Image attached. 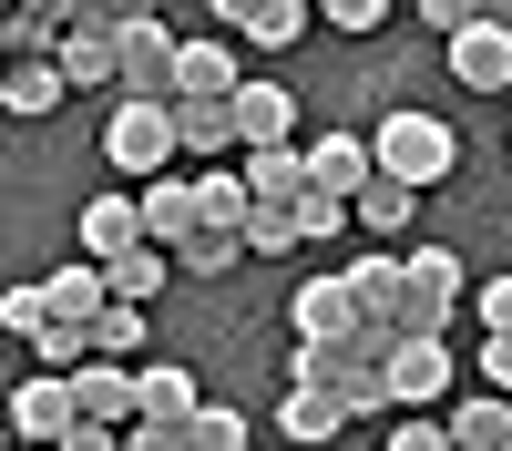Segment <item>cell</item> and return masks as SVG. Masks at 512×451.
I'll return each mask as SVG.
<instances>
[{
	"label": "cell",
	"instance_id": "cell-6",
	"mask_svg": "<svg viewBox=\"0 0 512 451\" xmlns=\"http://www.w3.org/2000/svg\"><path fill=\"white\" fill-rule=\"evenodd\" d=\"M52 62H62V82H82V93H113L123 82V11H82Z\"/></svg>",
	"mask_w": 512,
	"mask_h": 451
},
{
	"label": "cell",
	"instance_id": "cell-22",
	"mask_svg": "<svg viewBox=\"0 0 512 451\" xmlns=\"http://www.w3.org/2000/svg\"><path fill=\"white\" fill-rule=\"evenodd\" d=\"M236 175L256 185V205H297V195H308V144H287V154H236Z\"/></svg>",
	"mask_w": 512,
	"mask_h": 451
},
{
	"label": "cell",
	"instance_id": "cell-18",
	"mask_svg": "<svg viewBox=\"0 0 512 451\" xmlns=\"http://www.w3.org/2000/svg\"><path fill=\"white\" fill-rule=\"evenodd\" d=\"M349 277V298H359V318L369 328H400V277H410V257H390V246H369L359 267H338Z\"/></svg>",
	"mask_w": 512,
	"mask_h": 451
},
{
	"label": "cell",
	"instance_id": "cell-12",
	"mask_svg": "<svg viewBox=\"0 0 512 451\" xmlns=\"http://www.w3.org/2000/svg\"><path fill=\"white\" fill-rule=\"evenodd\" d=\"M390 400H400V410L451 400V339H400V349H390Z\"/></svg>",
	"mask_w": 512,
	"mask_h": 451
},
{
	"label": "cell",
	"instance_id": "cell-37",
	"mask_svg": "<svg viewBox=\"0 0 512 451\" xmlns=\"http://www.w3.org/2000/svg\"><path fill=\"white\" fill-rule=\"evenodd\" d=\"M379 451H451V421H400V431H379Z\"/></svg>",
	"mask_w": 512,
	"mask_h": 451
},
{
	"label": "cell",
	"instance_id": "cell-30",
	"mask_svg": "<svg viewBox=\"0 0 512 451\" xmlns=\"http://www.w3.org/2000/svg\"><path fill=\"white\" fill-rule=\"evenodd\" d=\"M349 226H359V205H349V195H318V185L297 195V236H308V246H328V236H349Z\"/></svg>",
	"mask_w": 512,
	"mask_h": 451
},
{
	"label": "cell",
	"instance_id": "cell-2",
	"mask_svg": "<svg viewBox=\"0 0 512 451\" xmlns=\"http://www.w3.org/2000/svg\"><path fill=\"white\" fill-rule=\"evenodd\" d=\"M369 154H379V175H390V185H410V195H431V185H451V175H461V144H451V123H441V113H420V103L379 113Z\"/></svg>",
	"mask_w": 512,
	"mask_h": 451
},
{
	"label": "cell",
	"instance_id": "cell-39",
	"mask_svg": "<svg viewBox=\"0 0 512 451\" xmlns=\"http://www.w3.org/2000/svg\"><path fill=\"white\" fill-rule=\"evenodd\" d=\"M62 451H123V431H93V421H82V431H72Z\"/></svg>",
	"mask_w": 512,
	"mask_h": 451
},
{
	"label": "cell",
	"instance_id": "cell-1",
	"mask_svg": "<svg viewBox=\"0 0 512 451\" xmlns=\"http://www.w3.org/2000/svg\"><path fill=\"white\" fill-rule=\"evenodd\" d=\"M390 349H400V328L297 339V349H287V390H338V400H349V421H379V410H400V400H390Z\"/></svg>",
	"mask_w": 512,
	"mask_h": 451
},
{
	"label": "cell",
	"instance_id": "cell-28",
	"mask_svg": "<svg viewBox=\"0 0 512 451\" xmlns=\"http://www.w3.org/2000/svg\"><path fill=\"white\" fill-rule=\"evenodd\" d=\"M410 205H420V195H410V185H390V175H379V185H369V195H359V226H369V246H390V236H400V226H410Z\"/></svg>",
	"mask_w": 512,
	"mask_h": 451
},
{
	"label": "cell",
	"instance_id": "cell-4",
	"mask_svg": "<svg viewBox=\"0 0 512 451\" xmlns=\"http://www.w3.org/2000/svg\"><path fill=\"white\" fill-rule=\"evenodd\" d=\"M175 72H185V31L164 11H123V82H113V103H175Z\"/></svg>",
	"mask_w": 512,
	"mask_h": 451
},
{
	"label": "cell",
	"instance_id": "cell-38",
	"mask_svg": "<svg viewBox=\"0 0 512 451\" xmlns=\"http://www.w3.org/2000/svg\"><path fill=\"white\" fill-rule=\"evenodd\" d=\"M472 359H482V390H492V400H512V328H502V339H482Z\"/></svg>",
	"mask_w": 512,
	"mask_h": 451
},
{
	"label": "cell",
	"instance_id": "cell-31",
	"mask_svg": "<svg viewBox=\"0 0 512 451\" xmlns=\"http://www.w3.org/2000/svg\"><path fill=\"white\" fill-rule=\"evenodd\" d=\"M0 328H11V339H41V328H52V298H41V277L0 287Z\"/></svg>",
	"mask_w": 512,
	"mask_h": 451
},
{
	"label": "cell",
	"instance_id": "cell-27",
	"mask_svg": "<svg viewBox=\"0 0 512 451\" xmlns=\"http://www.w3.org/2000/svg\"><path fill=\"white\" fill-rule=\"evenodd\" d=\"M103 277H113V298H123V308H144L154 287L175 277V257H164V246H134V257H123V267H103Z\"/></svg>",
	"mask_w": 512,
	"mask_h": 451
},
{
	"label": "cell",
	"instance_id": "cell-35",
	"mask_svg": "<svg viewBox=\"0 0 512 451\" xmlns=\"http://www.w3.org/2000/svg\"><path fill=\"white\" fill-rule=\"evenodd\" d=\"M472 318H482V339H502V328H512V277H482L472 287Z\"/></svg>",
	"mask_w": 512,
	"mask_h": 451
},
{
	"label": "cell",
	"instance_id": "cell-3",
	"mask_svg": "<svg viewBox=\"0 0 512 451\" xmlns=\"http://www.w3.org/2000/svg\"><path fill=\"white\" fill-rule=\"evenodd\" d=\"M185 154V134H175V103H113L103 113V164H113V175L123 185H164V164H175Z\"/></svg>",
	"mask_w": 512,
	"mask_h": 451
},
{
	"label": "cell",
	"instance_id": "cell-16",
	"mask_svg": "<svg viewBox=\"0 0 512 451\" xmlns=\"http://www.w3.org/2000/svg\"><path fill=\"white\" fill-rule=\"evenodd\" d=\"M216 21H236V41H256V52H287L318 11L308 0H216Z\"/></svg>",
	"mask_w": 512,
	"mask_h": 451
},
{
	"label": "cell",
	"instance_id": "cell-21",
	"mask_svg": "<svg viewBox=\"0 0 512 451\" xmlns=\"http://www.w3.org/2000/svg\"><path fill=\"white\" fill-rule=\"evenodd\" d=\"M451 451H512V400H492V390L451 400Z\"/></svg>",
	"mask_w": 512,
	"mask_h": 451
},
{
	"label": "cell",
	"instance_id": "cell-11",
	"mask_svg": "<svg viewBox=\"0 0 512 451\" xmlns=\"http://www.w3.org/2000/svg\"><path fill=\"white\" fill-rule=\"evenodd\" d=\"M308 185L359 205V195L379 185V154H369V134H318V144H308Z\"/></svg>",
	"mask_w": 512,
	"mask_h": 451
},
{
	"label": "cell",
	"instance_id": "cell-10",
	"mask_svg": "<svg viewBox=\"0 0 512 451\" xmlns=\"http://www.w3.org/2000/svg\"><path fill=\"white\" fill-rule=\"evenodd\" d=\"M451 82H472V93H512V21H472L451 41Z\"/></svg>",
	"mask_w": 512,
	"mask_h": 451
},
{
	"label": "cell",
	"instance_id": "cell-5",
	"mask_svg": "<svg viewBox=\"0 0 512 451\" xmlns=\"http://www.w3.org/2000/svg\"><path fill=\"white\" fill-rule=\"evenodd\" d=\"M472 298L451 246H410V277H400V339H451V308Z\"/></svg>",
	"mask_w": 512,
	"mask_h": 451
},
{
	"label": "cell",
	"instance_id": "cell-14",
	"mask_svg": "<svg viewBox=\"0 0 512 451\" xmlns=\"http://www.w3.org/2000/svg\"><path fill=\"white\" fill-rule=\"evenodd\" d=\"M246 93V72H236V41H185V72H175V103H236Z\"/></svg>",
	"mask_w": 512,
	"mask_h": 451
},
{
	"label": "cell",
	"instance_id": "cell-17",
	"mask_svg": "<svg viewBox=\"0 0 512 451\" xmlns=\"http://www.w3.org/2000/svg\"><path fill=\"white\" fill-rule=\"evenodd\" d=\"M82 11H62V0H21V11H0V41H11V62H52L72 41Z\"/></svg>",
	"mask_w": 512,
	"mask_h": 451
},
{
	"label": "cell",
	"instance_id": "cell-40",
	"mask_svg": "<svg viewBox=\"0 0 512 451\" xmlns=\"http://www.w3.org/2000/svg\"><path fill=\"white\" fill-rule=\"evenodd\" d=\"M502 134H512V123H502Z\"/></svg>",
	"mask_w": 512,
	"mask_h": 451
},
{
	"label": "cell",
	"instance_id": "cell-15",
	"mask_svg": "<svg viewBox=\"0 0 512 451\" xmlns=\"http://www.w3.org/2000/svg\"><path fill=\"white\" fill-rule=\"evenodd\" d=\"M144 236L164 246V257H185V246L205 236V185H144Z\"/></svg>",
	"mask_w": 512,
	"mask_h": 451
},
{
	"label": "cell",
	"instance_id": "cell-19",
	"mask_svg": "<svg viewBox=\"0 0 512 451\" xmlns=\"http://www.w3.org/2000/svg\"><path fill=\"white\" fill-rule=\"evenodd\" d=\"M41 298H52V328H93V318L113 308V277L82 257V267H52V277H41Z\"/></svg>",
	"mask_w": 512,
	"mask_h": 451
},
{
	"label": "cell",
	"instance_id": "cell-41",
	"mask_svg": "<svg viewBox=\"0 0 512 451\" xmlns=\"http://www.w3.org/2000/svg\"><path fill=\"white\" fill-rule=\"evenodd\" d=\"M21 451H31V441H21Z\"/></svg>",
	"mask_w": 512,
	"mask_h": 451
},
{
	"label": "cell",
	"instance_id": "cell-29",
	"mask_svg": "<svg viewBox=\"0 0 512 451\" xmlns=\"http://www.w3.org/2000/svg\"><path fill=\"white\" fill-rule=\"evenodd\" d=\"M297 246H308L297 236V205H256L246 216V257H297Z\"/></svg>",
	"mask_w": 512,
	"mask_h": 451
},
{
	"label": "cell",
	"instance_id": "cell-26",
	"mask_svg": "<svg viewBox=\"0 0 512 451\" xmlns=\"http://www.w3.org/2000/svg\"><path fill=\"white\" fill-rule=\"evenodd\" d=\"M144 349H154V328H144V308H123V298H113V308L93 318V359H123V369H144Z\"/></svg>",
	"mask_w": 512,
	"mask_h": 451
},
{
	"label": "cell",
	"instance_id": "cell-34",
	"mask_svg": "<svg viewBox=\"0 0 512 451\" xmlns=\"http://www.w3.org/2000/svg\"><path fill=\"white\" fill-rule=\"evenodd\" d=\"M318 21H328V31H349V41H369L379 21H390V0H328Z\"/></svg>",
	"mask_w": 512,
	"mask_h": 451
},
{
	"label": "cell",
	"instance_id": "cell-33",
	"mask_svg": "<svg viewBox=\"0 0 512 451\" xmlns=\"http://www.w3.org/2000/svg\"><path fill=\"white\" fill-rule=\"evenodd\" d=\"M195 451H256V431L236 421L226 400H205V421H195Z\"/></svg>",
	"mask_w": 512,
	"mask_h": 451
},
{
	"label": "cell",
	"instance_id": "cell-20",
	"mask_svg": "<svg viewBox=\"0 0 512 451\" xmlns=\"http://www.w3.org/2000/svg\"><path fill=\"white\" fill-rule=\"evenodd\" d=\"M175 134L195 154V175H216V164L236 154V103H175Z\"/></svg>",
	"mask_w": 512,
	"mask_h": 451
},
{
	"label": "cell",
	"instance_id": "cell-24",
	"mask_svg": "<svg viewBox=\"0 0 512 451\" xmlns=\"http://www.w3.org/2000/svg\"><path fill=\"white\" fill-rule=\"evenodd\" d=\"M277 431L287 441H338V431H349V400H338V390H287V410H277Z\"/></svg>",
	"mask_w": 512,
	"mask_h": 451
},
{
	"label": "cell",
	"instance_id": "cell-9",
	"mask_svg": "<svg viewBox=\"0 0 512 451\" xmlns=\"http://www.w3.org/2000/svg\"><path fill=\"white\" fill-rule=\"evenodd\" d=\"M287 328H297V339H359V298H349V277H308V287H297V298H287Z\"/></svg>",
	"mask_w": 512,
	"mask_h": 451
},
{
	"label": "cell",
	"instance_id": "cell-7",
	"mask_svg": "<svg viewBox=\"0 0 512 451\" xmlns=\"http://www.w3.org/2000/svg\"><path fill=\"white\" fill-rule=\"evenodd\" d=\"M11 431H21L31 451H62V441L82 431V400H72V380H52V369H31V380L11 390Z\"/></svg>",
	"mask_w": 512,
	"mask_h": 451
},
{
	"label": "cell",
	"instance_id": "cell-23",
	"mask_svg": "<svg viewBox=\"0 0 512 451\" xmlns=\"http://www.w3.org/2000/svg\"><path fill=\"white\" fill-rule=\"evenodd\" d=\"M144 421H205L195 369H175V359H144Z\"/></svg>",
	"mask_w": 512,
	"mask_h": 451
},
{
	"label": "cell",
	"instance_id": "cell-25",
	"mask_svg": "<svg viewBox=\"0 0 512 451\" xmlns=\"http://www.w3.org/2000/svg\"><path fill=\"white\" fill-rule=\"evenodd\" d=\"M62 62H11V93H0V113H21V123H41V113H62Z\"/></svg>",
	"mask_w": 512,
	"mask_h": 451
},
{
	"label": "cell",
	"instance_id": "cell-8",
	"mask_svg": "<svg viewBox=\"0 0 512 451\" xmlns=\"http://www.w3.org/2000/svg\"><path fill=\"white\" fill-rule=\"evenodd\" d=\"M82 257H93V267H123V257H134V246H154L144 236V195H123V185H103L93 205H82Z\"/></svg>",
	"mask_w": 512,
	"mask_h": 451
},
{
	"label": "cell",
	"instance_id": "cell-36",
	"mask_svg": "<svg viewBox=\"0 0 512 451\" xmlns=\"http://www.w3.org/2000/svg\"><path fill=\"white\" fill-rule=\"evenodd\" d=\"M123 451H195V421H134Z\"/></svg>",
	"mask_w": 512,
	"mask_h": 451
},
{
	"label": "cell",
	"instance_id": "cell-32",
	"mask_svg": "<svg viewBox=\"0 0 512 451\" xmlns=\"http://www.w3.org/2000/svg\"><path fill=\"white\" fill-rule=\"evenodd\" d=\"M236 257H246V236H236V226H205V236L185 246V257H175V267H195V277H216V267H236Z\"/></svg>",
	"mask_w": 512,
	"mask_h": 451
},
{
	"label": "cell",
	"instance_id": "cell-13",
	"mask_svg": "<svg viewBox=\"0 0 512 451\" xmlns=\"http://www.w3.org/2000/svg\"><path fill=\"white\" fill-rule=\"evenodd\" d=\"M287 134H297L287 82H246L236 93V154H287Z\"/></svg>",
	"mask_w": 512,
	"mask_h": 451
}]
</instances>
